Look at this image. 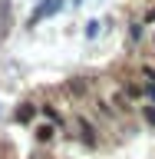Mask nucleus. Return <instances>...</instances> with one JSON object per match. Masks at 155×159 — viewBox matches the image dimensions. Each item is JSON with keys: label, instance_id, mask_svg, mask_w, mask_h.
<instances>
[{"label": "nucleus", "instance_id": "nucleus-1", "mask_svg": "<svg viewBox=\"0 0 155 159\" xmlns=\"http://www.w3.org/2000/svg\"><path fill=\"white\" fill-rule=\"evenodd\" d=\"M56 10H59V0H43V3L37 7V13L30 17V27H33V23H40L43 17H50V13H56Z\"/></svg>", "mask_w": 155, "mask_h": 159}, {"label": "nucleus", "instance_id": "nucleus-2", "mask_svg": "<svg viewBox=\"0 0 155 159\" xmlns=\"http://www.w3.org/2000/svg\"><path fill=\"white\" fill-rule=\"evenodd\" d=\"M53 133H56V123H46V126H37V139H40V143H50V139H53Z\"/></svg>", "mask_w": 155, "mask_h": 159}, {"label": "nucleus", "instance_id": "nucleus-3", "mask_svg": "<svg viewBox=\"0 0 155 159\" xmlns=\"http://www.w3.org/2000/svg\"><path fill=\"white\" fill-rule=\"evenodd\" d=\"M79 133H83V139H86V143H89V146H93V143H96V129H93V126H89V123H86V119H79Z\"/></svg>", "mask_w": 155, "mask_h": 159}, {"label": "nucleus", "instance_id": "nucleus-4", "mask_svg": "<svg viewBox=\"0 0 155 159\" xmlns=\"http://www.w3.org/2000/svg\"><path fill=\"white\" fill-rule=\"evenodd\" d=\"M33 113H37V109H33V103H23V106L17 109V119H20V123H30V119H33Z\"/></svg>", "mask_w": 155, "mask_h": 159}, {"label": "nucleus", "instance_id": "nucleus-5", "mask_svg": "<svg viewBox=\"0 0 155 159\" xmlns=\"http://www.w3.org/2000/svg\"><path fill=\"white\" fill-rule=\"evenodd\" d=\"M43 116H46L50 123H56V126H63V116H59V113H56L53 106H43Z\"/></svg>", "mask_w": 155, "mask_h": 159}, {"label": "nucleus", "instance_id": "nucleus-6", "mask_svg": "<svg viewBox=\"0 0 155 159\" xmlns=\"http://www.w3.org/2000/svg\"><path fill=\"white\" fill-rule=\"evenodd\" d=\"M145 119H149V123H155V109H152V106L145 109Z\"/></svg>", "mask_w": 155, "mask_h": 159}, {"label": "nucleus", "instance_id": "nucleus-7", "mask_svg": "<svg viewBox=\"0 0 155 159\" xmlns=\"http://www.w3.org/2000/svg\"><path fill=\"white\" fill-rule=\"evenodd\" d=\"M149 96H152V99H155V83H149Z\"/></svg>", "mask_w": 155, "mask_h": 159}]
</instances>
